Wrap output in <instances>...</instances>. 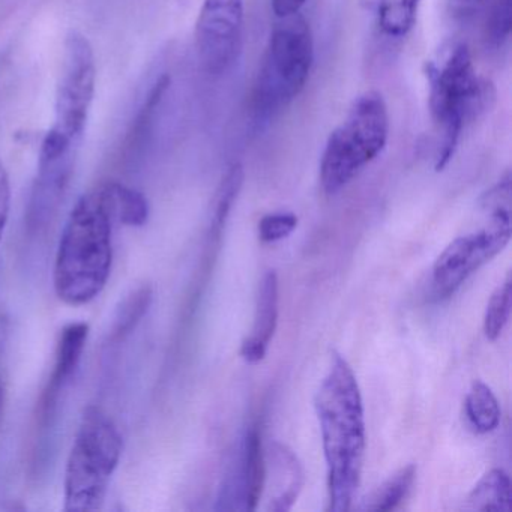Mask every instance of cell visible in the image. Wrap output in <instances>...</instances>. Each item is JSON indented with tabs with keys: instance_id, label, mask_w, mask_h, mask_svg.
<instances>
[{
	"instance_id": "cb8c5ba5",
	"label": "cell",
	"mask_w": 512,
	"mask_h": 512,
	"mask_svg": "<svg viewBox=\"0 0 512 512\" xmlns=\"http://www.w3.org/2000/svg\"><path fill=\"white\" fill-rule=\"evenodd\" d=\"M298 226V217L292 212H275L259 221V236L263 242H277L292 235Z\"/></svg>"
},
{
	"instance_id": "2e32d148",
	"label": "cell",
	"mask_w": 512,
	"mask_h": 512,
	"mask_svg": "<svg viewBox=\"0 0 512 512\" xmlns=\"http://www.w3.org/2000/svg\"><path fill=\"white\" fill-rule=\"evenodd\" d=\"M154 292L151 286H142L125 296L124 301L116 308L110 328L109 343L112 346L122 343L133 334L134 329L142 322L151 307Z\"/></svg>"
},
{
	"instance_id": "8fae6325",
	"label": "cell",
	"mask_w": 512,
	"mask_h": 512,
	"mask_svg": "<svg viewBox=\"0 0 512 512\" xmlns=\"http://www.w3.org/2000/svg\"><path fill=\"white\" fill-rule=\"evenodd\" d=\"M89 326L83 322H74L62 329L56 347L55 365L52 376L38 401L37 421L40 430H47L52 425L62 394L73 382L74 374L82 361L83 350L88 341Z\"/></svg>"
},
{
	"instance_id": "ac0fdd59",
	"label": "cell",
	"mask_w": 512,
	"mask_h": 512,
	"mask_svg": "<svg viewBox=\"0 0 512 512\" xmlns=\"http://www.w3.org/2000/svg\"><path fill=\"white\" fill-rule=\"evenodd\" d=\"M421 0H377V26L388 38H406L418 19Z\"/></svg>"
},
{
	"instance_id": "7a4b0ae2",
	"label": "cell",
	"mask_w": 512,
	"mask_h": 512,
	"mask_svg": "<svg viewBox=\"0 0 512 512\" xmlns=\"http://www.w3.org/2000/svg\"><path fill=\"white\" fill-rule=\"evenodd\" d=\"M113 217L106 185L77 200L56 253L53 284L71 307L94 301L109 281L113 263Z\"/></svg>"
},
{
	"instance_id": "484cf974",
	"label": "cell",
	"mask_w": 512,
	"mask_h": 512,
	"mask_svg": "<svg viewBox=\"0 0 512 512\" xmlns=\"http://www.w3.org/2000/svg\"><path fill=\"white\" fill-rule=\"evenodd\" d=\"M5 341H7V323L4 319H0V421L4 418L5 407V380L4 368H2V361H4Z\"/></svg>"
},
{
	"instance_id": "3957f363",
	"label": "cell",
	"mask_w": 512,
	"mask_h": 512,
	"mask_svg": "<svg viewBox=\"0 0 512 512\" xmlns=\"http://www.w3.org/2000/svg\"><path fill=\"white\" fill-rule=\"evenodd\" d=\"M425 77L428 110L437 136L434 169L442 172L454 157L467 122L487 106L491 86L479 79L466 44H454L427 62Z\"/></svg>"
},
{
	"instance_id": "603a6c76",
	"label": "cell",
	"mask_w": 512,
	"mask_h": 512,
	"mask_svg": "<svg viewBox=\"0 0 512 512\" xmlns=\"http://www.w3.org/2000/svg\"><path fill=\"white\" fill-rule=\"evenodd\" d=\"M511 0H494L485 22V40L490 46L502 47L511 34Z\"/></svg>"
},
{
	"instance_id": "d6986e66",
	"label": "cell",
	"mask_w": 512,
	"mask_h": 512,
	"mask_svg": "<svg viewBox=\"0 0 512 512\" xmlns=\"http://www.w3.org/2000/svg\"><path fill=\"white\" fill-rule=\"evenodd\" d=\"M415 479V464H407L403 469L389 476L376 490L371 491L362 502L361 509L376 512L392 511L406 499L407 494L412 490Z\"/></svg>"
},
{
	"instance_id": "9c48e42d",
	"label": "cell",
	"mask_w": 512,
	"mask_h": 512,
	"mask_svg": "<svg viewBox=\"0 0 512 512\" xmlns=\"http://www.w3.org/2000/svg\"><path fill=\"white\" fill-rule=\"evenodd\" d=\"M244 23V0H203L196 23V50L209 76H223L235 65L244 41Z\"/></svg>"
},
{
	"instance_id": "9a60e30c",
	"label": "cell",
	"mask_w": 512,
	"mask_h": 512,
	"mask_svg": "<svg viewBox=\"0 0 512 512\" xmlns=\"http://www.w3.org/2000/svg\"><path fill=\"white\" fill-rule=\"evenodd\" d=\"M464 509L484 512H509L512 509V485L508 473L491 469L467 496Z\"/></svg>"
},
{
	"instance_id": "4316f807",
	"label": "cell",
	"mask_w": 512,
	"mask_h": 512,
	"mask_svg": "<svg viewBox=\"0 0 512 512\" xmlns=\"http://www.w3.org/2000/svg\"><path fill=\"white\" fill-rule=\"evenodd\" d=\"M454 4L457 5L461 13H466V11L473 10L478 5L484 4V0H454Z\"/></svg>"
},
{
	"instance_id": "e0dca14e",
	"label": "cell",
	"mask_w": 512,
	"mask_h": 512,
	"mask_svg": "<svg viewBox=\"0 0 512 512\" xmlns=\"http://www.w3.org/2000/svg\"><path fill=\"white\" fill-rule=\"evenodd\" d=\"M467 421L478 434L496 430L500 422V406L490 386L475 380L464 401Z\"/></svg>"
},
{
	"instance_id": "d4e9b609",
	"label": "cell",
	"mask_w": 512,
	"mask_h": 512,
	"mask_svg": "<svg viewBox=\"0 0 512 512\" xmlns=\"http://www.w3.org/2000/svg\"><path fill=\"white\" fill-rule=\"evenodd\" d=\"M305 4H307V0H271L272 11L280 20L301 13Z\"/></svg>"
},
{
	"instance_id": "5b68a950",
	"label": "cell",
	"mask_w": 512,
	"mask_h": 512,
	"mask_svg": "<svg viewBox=\"0 0 512 512\" xmlns=\"http://www.w3.org/2000/svg\"><path fill=\"white\" fill-rule=\"evenodd\" d=\"M389 139V112L382 94L356 98L346 118L332 131L320 161V184L328 196L347 187L373 163Z\"/></svg>"
},
{
	"instance_id": "7c38bea8",
	"label": "cell",
	"mask_w": 512,
	"mask_h": 512,
	"mask_svg": "<svg viewBox=\"0 0 512 512\" xmlns=\"http://www.w3.org/2000/svg\"><path fill=\"white\" fill-rule=\"evenodd\" d=\"M74 161L76 157L38 163L37 181L26 214V223L31 232L43 230L52 223L70 185Z\"/></svg>"
},
{
	"instance_id": "8992f818",
	"label": "cell",
	"mask_w": 512,
	"mask_h": 512,
	"mask_svg": "<svg viewBox=\"0 0 512 512\" xmlns=\"http://www.w3.org/2000/svg\"><path fill=\"white\" fill-rule=\"evenodd\" d=\"M122 449L124 442L115 422L103 410L89 406L83 413L65 470V511L101 509Z\"/></svg>"
},
{
	"instance_id": "6da1fadb",
	"label": "cell",
	"mask_w": 512,
	"mask_h": 512,
	"mask_svg": "<svg viewBox=\"0 0 512 512\" xmlns=\"http://www.w3.org/2000/svg\"><path fill=\"white\" fill-rule=\"evenodd\" d=\"M314 404L328 466V509L349 511L364 464L365 418L358 380L340 353L332 352L328 374Z\"/></svg>"
},
{
	"instance_id": "30bf717a",
	"label": "cell",
	"mask_w": 512,
	"mask_h": 512,
	"mask_svg": "<svg viewBox=\"0 0 512 512\" xmlns=\"http://www.w3.org/2000/svg\"><path fill=\"white\" fill-rule=\"evenodd\" d=\"M265 488V451L259 428L251 427L242 439L232 470L224 479L217 509L253 511Z\"/></svg>"
},
{
	"instance_id": "4fadbf2b",
	"label": "cell",
	"mask_w": 512,
	"mask_h": 512,
	"mask_svg": "<svg viewBox=\"0 0 512 512\" xmlns=\"http://www.w3.org/2000/svg\"><path fill=\"white\" fill-rule=\"evenodd\" d=\"M269 481V499L266 509L287 512L293 508L302 487L305 473L298 455L280 442L269 443L265 451V482Z\"/></svg>"
},
{
	"instance_id": "ffe728a7",
	"label": "cell",
	"mask_w": 512,
	"mask_h": 512,
	"mask_svg": "<svg viewBox=\"0 0 512 512\" xmlns=\"http://www.w3.org/2000/svg\"><path fill=\"white\" fill-rule=\"evenodd\" d=\"M106 188L115 220L130 227H142L148 223L149 205L142 193L119 182H109Z\"/></svg>"
},
{
	"instance_id": "52a82bcc",
	"label": "cell",
	"mask_w": 512,
	"mask_h": 512,
	"mask_svg": "<svg viewBox=\"0 0 512 512\" xmlns=\"http://www.w3.org/2000/svg\"><path fill=\"white\" fill-rule=\"evenodd\" d=\"M95 85L94 49L85 35L70 32L65 40L64 62L56 91L55 122L44 137L38 163L76 157L94 103Z\"/></svg>"
},
{
	"instance_id": "7402d4cb",
	"label": "cell",
	"mask_w": 512,
	"mask_h": 512,
	"mask_svg": "<svg viewBox=\"0 0 512 512\" xmlns=\"http://www.w3.org/2000/svg\"><path fill=\"white\" fill-rule=\"evenodd\" d=\"M512 307V280L511 274L506 275L505 281L497 286L488 301L484 316L485 337L496 341L505 331L511 316Z\"/></svg>"
},
{
	"instance_id": "5bb4252c",
	"label": "cell",
	"mask_w": 512,
	"mask_h": 512,
	"mask_svg": "<svg viewBox=\"0 0 512 512\" xmlns=\"http://www.w3.org/2000/svg\"><path fill=\"white\" fill-rule=\"evenodd\" d=\"M278 277L275 271L263 275L259 284L254 314L253 332L245 338L241 346V356L248 364H259L268 353L269 343L274 338L278 325Z\"/></svg>"
},
{
	"instance_id": "44dd1931",
	"label": "cell",
	"mask_w": 512,
	"mask_h": 512,
	"mask_svg": "<svg viewBox=\"0 0 512 512\" xmlns=\"http://www.w3.org/2000/svg\"><path fill=\"white\" fill-rule=\"evenodd\" d=\"M242 184H244V169L241 164H232L224 175L217 194H215L214 202H212L211 226L214 232L220 233L226 226L227 218L238 199Z\"/></svg>"
},
{
	"instance_id": "ba28073f",
	"label": "cell",
	"mask_w": 512,
	"mask_h": 512,
	"mask_svg": "<svg viewBox=\"0 0 512 512\" xmlns=\"http://www.w3.org/2000/svg\"><path fill=\"white\" fill-rule=\"evenodd\" d=\"M511 241V217H491L490 226L454 239L433 266L434 292L440 298L457 292L464 281L490 262Z\"/></svg>"
},
{
	"instance_id": "277c9868",
	"label": "cell",
	"mask_w": 512,
	"mask_h": 512,
	"mask_svg": "<svg viewBox=\"0 0 512 512\" xmlns=\"http://www.w3.org/2000/svg\"><path fill=\"white\" fill-rule=\"evenodd\" d=\"M314 62V41L307 20L296 14L280 20L269 37L250 94L256 121L274 119L304 91Z\"/></svg>"
}]
</instances>
